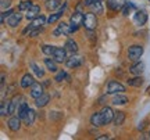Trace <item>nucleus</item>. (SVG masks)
Listing matches in <instances>:
<instances>
[{"label": "nucleus", "mask_w": 150, "mask_h": 140, "mask_svg": "<svg viewBox=\"0 0 150 140\" xmlns=\"http://www.w3.org/2000/svg\"><path fill=\"white\" fill-rule=\"evenodd\" d=\"M45 24H46V18L43 15H38L35 20H32L31 25L24 31V33H27L28 31H32V29H36V28H42V25H45Z\"/></svg>", "instance_id": "obj_7"}, {"label": "nucleus", "mask_w": 150, "mask_h": 140, "mask_svg": "<svg viewBox=\"0 0 150 140\" xmlns=\"http://www.w3.org/2000/svg\"><path fill=\"white\" fill-rule=\"evenodd\" d=\"M39 13H40V7L38 4H32L29 8L27 10V14H25V17H27V20H35L38 15H39Z\"/></svg>", "instance_id": "obj_9"}, {"label": "nucleus", "mask_w": 150, "mask_h": 140, "mask_svg": "<svg viewBox=\"0 0 150 140\" xmlns=\"http://www.w3.org/2000/svg\"><path fill=\"white\" fill-rule=\"evenodd\" d=\"M142 83H143V79H142V76L140 75H136L135 78H132V79H129L128 81L129 86H135V87L142 86Z\"/></svg>", "instance_id": "obj_29"}, {"label": "nucleus", "mask_w": 150, "mask_h": 140, "mask_svg": "<svg viewBox=\"0 0 150 140\" xmlns=\"http://www.w3.org/2000/svg\"><path fill=\"white\" fill-rule=\"evenodd\" d=\"M13 13H14V11H13V10H7V11H3V13H1V17H0V22H1V24H4V20H6V17L8 18V17H10L11 14H13Z\"/></svg>", "instance_id": "obj_37"}, {"label": "nucleus", "mask_w": 150, "mask_h": 140, "mask_svg": "<svg viewBox=\"0 0 150 140\" xmlns=\"http://www.w3.org/2000/svg\"><path fill=\"white\" fill-rule=\"evenodd\" d=\"M21 20H22V15L20 13H13V14L7 18V24H8L11 28H16L17 25L21 22Z\"/></svg>", "instance_id": "obj_11"}, {"label": "nucleus", "mask_w": 150, "mask_h": 140, "mask_svg": "<svg viewBox=\"0 0 150 140\" xmlns=\"http://www.w3.org/2000/svg\"><path fill=\"white\" fill-rule=\"evenodd\" d=\"M91 10L92 13H95V14H103V3L102 0H97L96 3H93L91 6Z\"/></svg>", "instance_id": "obj_27"}, {"label": "nucleus", "mask_w": 150, "mask_h": 140, "mask_svg": "<svg viewBox=\"0 0 150 140\" xmlns=\"http://www.w3.org/2000/svg\"><path fill=\"white\" fill-rule=\"evenodd\" d=\"M124 121H125V114H124L122 111L115 113V115H114V125H115V126H121V125L124 124Z\"/></svg>", "instance_id": "obj_26"}, {"label": "nucleus", "mask_w": 150, "mask_h": 140, "mask_svg": "<svg viewBox=\"0 0 150 140\" xmlns=\"http://www.w3.org/2000/svg\"><path fill=\"white\" fill-rule=\"evenodd\" d=\"M45 65H46V68H47L50 72H57V63L54 61L53 58H45Z\"/></svg>", "instance_id": "obj_25"}, {"label": "nucleus", "mask_w": 150, "mask_h": 140, "mask_svg": "<svg viewBox=\"0 0 150 140\" xmlns=\"http://www.w3.org/2000/svg\"><path fill=\"white\" fill-rule=\"evenodd\" d=\"M143 70H145V64L140 63V61H138L136 64H134L131 68H129V71H131L134 75H140V74L143 72Z\"/></svg>", "instance_id": "obj_23"}, {"label": "nucleus", "mask_w": 150, "mask_h": 140, "mask_svg": "<svg viewBox=\"0 0 150 140\" xmlns=\"http://www.w3.org/2000/svg\"><path fill=\"white\" fill-rule=\"evenodd\" d=\"M83 27L86 31H95L97 27V18L95 13H85L83 17Z\"/></svg>", "instance_id": "obj_2"}, {"label": "nucleus", "mask_w": 150, "mask_h": 140, "mask_svg": "<svg viewBox=\"0 0 150 140\" xmlns=\"http://www.w3.org/2000/svg\"><path fill=\"white\" fill-rule=\"evenodd\" d=\"M52 57L56 63H65L67 61V50L63 47H56Z\"/></svg>", "instance_id": "obj_5"}, {"label": "nucleus", "mask_w": 150, "mask_h": 140, "mask_svg": "<svg viewBox=\"0 0 150 140\" xmlns=\"http://www.w3.org/2000/svg\"><path fill=\"white\" fill-rule=\"evenodd\" d=\"M31 68H32V71H33V74L38 76V78H42L43 75H45V71L40 68V67H38L35 63H31Z\"/></svg>", "instance_id": "obj_32"}, {"label": "nucleus", "mask_w": 150, "mask_h": 140, "mask_svg": "<svg viewBox=\"0 0 150 140\" xmlns=\"http://www.w3.org/2000/svg\"><path fill=\"white\" fill-rule=\"evenodd\" d=\"M134 21L138 25H145L146 21H147V14H146L145 11H136L134 17Z\"/></svg>", "instance_id": "obj_15"}, {"label": "nucleus", "mask_w": 150, "mask_h": 140, "mask_svg": "<svg viewBox=\"0 0 150 140\" xmlns=\"http://www.w3.org/2000/svg\"><path fill=\"white\" fill-rule=\"evenodd\" d=\"M65 6H67V4L63 6V8H61L60 11H57L56 14H52V15L49 17V20H47L49 24H54V22H57V21L60 20V18L63 17V13H64V10H65Z\"/></svg>", "instance_id": "obj_24"}, {"label": "nucleus", "mask_w": 150, "mask_h": 140, "mask_svg": "<svg viewBox=\"0 0 150 140\" xmlns=\"http://www.w3.org/2000/svg\"><path fill=\"white\" fill-rule=\"evenodd\" d=\"M97 0H85V1H83V4L85 6H88V7H91L92 4H93V3H96Z\"/></svg>", "instance_id": "obj_40"}, {"label": "nucleus", "mask_w": 150, "mask_h": 140, "mask_svg": "<svg viewBox=\"0 0 150 140\" xmlns=\"http://www.w3.org/2000/svg\"><path fill=\"white\" fill-rule=\"evenodd\" d=\"M7 125H8V129H10V130L17 132V130L20 129V126H21V118H20L18 115H16V117H11V118L8 119Z\"/></svg>", "instance_id": "obj_10"}, {"label": "nucleus", "mask_w": 150, "mask_h": 140, "mask_svg": "<svg viewBox=\"0 0 150 140\" xmlns=\"http://www.w3.org/2000/svg\"><path fill=\"white\" fill-rule=\"evenodd\" d=\"M65 64H67L68 68H76V67H79V65L82 64V58L78 57V56H72L70 58H67Z\"/></svg>", "instance_id": "obj_16"}, {"label": "nucleus", "mask_w": 150, "mask_h": 140, "mask_svg": "<svg viewBox=\"0 0 150 140\" xmlns=\"http://www.w3.org/2000/svg\"><path fill=\"white\" fill-rule=\"evenodd\" d=\"M49 101H50V96H49L47 93H43L42 96H39L38 98H35L36 107H45V106H47Z\"/></svg>", "instance_id": "obj_17"}, {"label": "nucleus", "mask_w": 150, "mask_h": 140, "mask_svg": "<svg viewBox=\"0 0 150 140\" xmlns=\"http://www.w3.org/2000/svg\"><path fill=\"white\" fill-rule=\"evenodd\" d=\"M32 4H33V3L31 1V0H27V1H22L21 4L18 6V10H20V11H27L28 8H29V7H31Z\"/></svg>", "instance_id": "obj_35"}, {"label": "nucleus", "mask_w": 150, "mask_h": 140, "mask_svg": "<svg viewBox=\"0 0 150 140\" xmlns=\"http://www.w3.org/2000/svg\"><path fill=\"white\" fill-rule=\"evenodd\" d=\"M42 32V28H36V29H32V31H29V36L31 38H35L36 35H39V33Z\"/></svg>", "instance_id": "obj_38"}, {"label": "nucleus", "mask_w": 150, "mask_h": 140, "mask_svg": "<svg viewBox=\"0 0 150 140\" xmlns=\"http://www.w3.org/2000/svg\"><path fill=\"white\" fill-rule=\"evenodd\" d=\"M114 115L115 113L112 111L111 107H104L102 110V117H103V121H104V125L110 124L111 121H114Z\"/></svg>", "instance_id": "obj_8"}, {"label": "nucleus", "mask_w": 150, "mask_h": 140, "mask_svg": "<svg viewBox=\"0 0 150 140\" xmlns=\"http://www.w3.org/2000/svg\"><path fill=\"white\" fill-rule=\"evenodd\" d=\"M20 98H21L20 96H14L10 100V115L17 111V108H18V100H20Z\"/></svg>", "instance_id": "obj_30"}, {"label": "nucleus", "mask_w": 150, "mask_h": 140, "mask_svg": "<svg viewBox=\"0 0 150 140\" xmlns=\"http://www.w3.org/2000/svg\"><path fill=\"white\" fill-rule=\"evenodd\" d=\"M67 78V74H65V71H60L59 74L56 75V78H54V81H57V82H63Z\"/></svg>", "instance_id": "obj_36"}, {"label": "nucleus", "mask_w": 150, "mask_h": 140, "mask_svg": "<svg viewBox=\"0 0 150 140\" xmlns=\"http://www.w3.org/2000/svg\"><path fill=\"white\" fill-rule=\"evenodd\" d=\"M135 8V6H134V3H127V4L124 6V8L121 11H122V15H129V13H131V11L134 10Z\"/></svg>", "instance_id": "obj_33"}, {"label": "nucleus", "mask_w": 150, "mask_h": 140, "mask_svg": "<svg viewBox=\"0 0 150 140\" xmlns=\"http://www.w3.org/2000/svg\"><path fill=\"white\" fill-rule=\"evenodd\" d=\"M0 115H1V117L10 115V100H1V106H0Z\"/></svg>", "instance_id": "obj_20"}, {"label": "nucleus", "mask_w": 150, "mask_h": 140, "mask_svg": "<svg viewBox=\"0 0 150 140\" xmlns=\"http://www.w3.org/2000/svg\"><path fill=\"white\" fill-rule=\"evenodd\" d=\"M28 111H29V107H28L27 103H21V104L18 106V108H17V114H18V117L21 119H25Z\"/></svg>", "instance_id": "obj_18"}, {"label": "nucleus", "mask_w": 150, "mask_h": 140, "mask_svg": "<svg viewBox=\"0 0 150 140\" xmlns=\"http://www.w3.org/2000/svg\"><path fill=\"white\" fill-rule=\"evenodd\" d=\"M71 32V27L65 22H60L59 27L53 31V36H61V35H70Z\"/></svg>", "instance_id": "obj_6"}, {"label": "nucleus", "mask_w": 150, "mask_h": 140, "mask_svg": "<svg viewBox=\"0 0 150 140\" xmlns=\"http://www.w3.org/2000/svg\"><path fill=\"white\" fill-rule=\"evenodd\" d=\"M54 46H50V44H45V46H43L42 47V51L45 54H46V56H52V54L54 53Z\"/></svg>", "instance_id": "obj_34"}, {"label": "nucleus", "mask_w": 150, "mask_h": 140, "mask_svg": "<svg viewBox=\"0 0 150 140\" xmlns=\"http://www.w3.org/2000/svg\"><path fill=\"white\" fill-rule=\"evenodd\" d=\"M42 94H43V86L39 82H35L32 86H31V96L33 98H38V97L42 96Z\"/></svg>", "instance_id": "obj_13"}, {"label": "nucleus", "mask_w": 150, "mask_h": 140, "mask_svg": "<svg viewBox=\"0 0 150 140\" xmlns=\"http://www.w3.org/2000/svg\"><path fill=\"white\" fill-rule=\"evenodd\" d=\"M33 83H35V81H33V76L31 74H25V75L22 76L21 87H29V86H32Z\"/></svg>", "instance_id": "obj_21"}, {"label": "nucleus", "mask_w": 150, "mask_h": 140, "mask_svg": "<svg viewBox=\"0 0 150 140\" xmlns=\"http://www.w3.org/2000/svg\"><path fill=\"white\" fill-rule=\"evenodd\" d=\"M127 103H128V97L121 94V93H118L117 96H114V98H112V104L114 106H125Z\"/></svg>", "instance_id": "obj_19"}, {"label": "nucleus", "mask_w": 150, "mask_h": 140, "mask_svg": "<svg viewBox=\"0 0 150 140\" xmlns=\"http://www.w3.org/2000/svg\"><path fill=\"white\" fill-rule=\"evenodd\" d=\"M64 47L67 51H70V53H72V54H75L78 51V44H76V42H74L72 39H68V40L65 42Z\"/></svg>", "instance_id": "obj_22"}, {"label": "nucleus", "mask_w": 150, "mask_h": 140, "mask_svg": "<svg viewBox=\"0 0 150 140\" xmlns=\"http://www.w3.org/2000/svg\"><path fill=\"white\" fill-rule=\"evenodd\" d=\"M59 6H60V0H47V1H46V8H47L49 11L56 10Z\"/></svg>", "instance_id": "obj_31"}, {"label": "nucleus", "mask_w": 150, "mask_h": 140, "mask_svg": "<svg viewBox=\"0 0 150 140\" xmlns=\"http://www.w3.org/2000/svg\"><path fill=\"white\" fill-rule=\"evenodd\" d=\"M106 139H110V136L108 135H102V136L97 137V140H106Z\"/></svg>", "instance_id": "obj_41"}, {"label": "nucleus", "mask_w": 150, "mask_h": 140, "mask_svg": "<svg viewBox=\"0 0 150 140\" xmlns=\"http://www.w3.org/2000/svg\"><path fill=\"white\" fill-rule=\"evenodd\" d=\"M35 117H36L35 111L29 108V111H28V114H27V117H25V119H24V121H25V125H28V126L33 125V122H35Z\"/></svg>", "instance_id": "obj_28"}, {"label": "nucleus", "mask_w": 150, "mask_h": 140, "mask_svg": "<svg viewBox=\"0 0 150 140\" xmlns=\"http://www.w3.org/2000/svg\"><path fill=\"white\" fill-rule=\"evenodd\" d=\"M83 17L85 14H82L81 11H76L74 13L70 18V27H71V32H76L78 31V28L81 25H83Z\"/></svg>", "instance_id": "obj_1"}, {"label": "nucleus", "mask_w": 150, "mask_h": 140, "mask_svg": "<svg viewBox=\"0 0 150 140\" xmlns=\"http://www.w3.org/2000/svg\"><path fill=\"white\" fill-rule=\"evenodd\" d=\"M149 137H150V132H149Z\"/></svg>", "instance_id": "obj_42"}, {"label": "nucleus", "mask_w": 150, "mask_h": 140, "mask_svg": "<svg viewBox=\"0 0 150 140\" xmlns=\"http://www.w3.org/2000/svg\"><path fill=\"white\" fill-rule=\"evenodd\" d=\"M125 92V86L121 85L117 81H110L107 85V93L108 94H118V93Z\"/></svg>", "instance_id": "obj_4"}, {"label": "nucleus", "mask_w": 150, "mask_h": 140, "mask_svg": "<svg viewBox=\"0 0 150 140\" xmlns=\"http://www.w3.org/2000/svg\"><path fill=\"white\" fill-rule=\"evenodd\" d=\"M11 0H1V8L6 10V7H10Z\"/></svg>", "instance_id": "obj_39"}, {"label": "nucleus", "mask_w": 150, "mask_h": 140, "mask_svg": "<svg viewBox=\"0 0 150 140\" xmlns=\"http://www.w3.org/2000/svg\"><path fill=\"white\" fill-rule=\"evenodd\" d=\"M142 54H143V47L139 46V44L131 46L128 50V57H129V60H132V61H138V60L142 57Z\"/></svg>", "instance_id": "obj_3"}, {"label": "nucleus", "mask_w": 150, "mask_h": 140, "mask_svg": "<svg viewBox=\"0 0 150 140\" xmlns=\"http://www.w3.org/2000/svg\"><path fill=\"white\" fill-rule=\"evenodd\" d=\"M127 3H128L127 0H110L108 1V7L112 11H120V10H122L124 6L127 4Z\"/></svg>", "instance_id": "obj_12"}, {"label": "nucleus", "mask_w": 150, "mask_h": 140, "mask_svg": "<svg viewBox=\"0 0 150 140\" xmlns=\"http://www.w3.org/2000/svg\"><path fill=\"white\" fill-rule=\"evenodd\" d=\"M91 124L96 128H100L104 125V121H103V117H102V113H95L91 117Z\"/></svg>", "instance_id": "obj_14"}]
</instances>
